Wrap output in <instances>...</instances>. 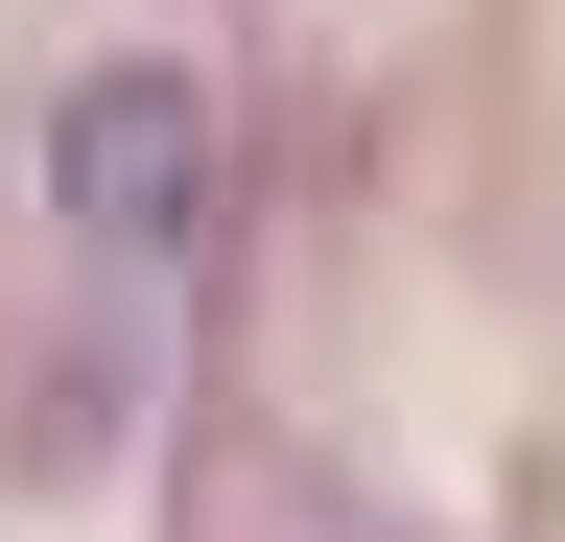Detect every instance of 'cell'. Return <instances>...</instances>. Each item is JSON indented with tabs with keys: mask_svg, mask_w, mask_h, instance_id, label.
<instances>
[{
	"mask_svg": "<svg viewBox=\"0 0 565 542\" xmlns=\"http://www.w3.org/2000/svg\"><path fill=\"white\" fill-rule=\"evenodd\" d=\"M71 213H95V236H166L189 213V95L166 72H95V95H71Z\"/></svg>",
	"mask_w": 565,
	"mask_h": 542,
	"instance_id": "1",
	"label": "cell"
}]
</instances>
